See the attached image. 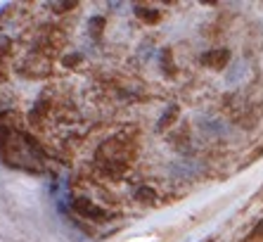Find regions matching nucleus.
I'll return each instance as SVG.
<instances>
[{"label": "nucleus", "mask_w": 263, "mask_h": 242, "mask_svg": "<svg viewBox=\"0 0 263 242\" xmlns=\"http://www.w3.org/2000/svg\"><path fill=\"white\" fill-rule=\"evenodd\" d=\"M135 154H138V143L133 138H128L126 133L114 135V138L105 140L100 148L95 150L92 164L100 171V176L118 181L121 176L128 171V166L135 159Z\"/></svg>", "instance_id": "nucleus-2"}, {"label": "nucleus", "mask_w": 263, "mask_h": 242, "mask_svg": "<svg viewBox=\"0 0 263 242\" xmlns=\"http://www.w3.org/2000/svg\"><path fill=\"white\" fill-rule=\"evenodd\" d=\"M74 209H76L81 216H86V218H90V221H97V223L109 221V212L102 209L97 202L88 200V197H76V200H74Z\"/></svg>", "instance_id": "nucleus-3"}, {"label": "nucleus", "mask_w": 263, "mask_h": 242, "mask_svg": "<svg viewBox=\"0 0 263 242\" xmlns=\"http://www.w3.org/2000/svg\"><path fill=\"white\" fill-rule=\"evenodd\" d=\"M256 238H263V218L259 221V226L251 230V240H256Z\"/></svg>", "instance_id": "nucleus-7"}, {"label": "nucleus", "mask_w": 263, "mask_h": 242, "mask_svg": "<svg viewBox=\"0 0 263 242\" xmlns=\"http://www.w3.org/2000/svg\"><path fill=\"white\" fill-rule=\"evenodd\" d=\"M228 62H230V50L228 48H213V50L202 55V64L209 69H223Z\"/></svg>", "instance_id": "nucleus-4"}, {"label": "nucleus", "mask_w": 263, "mask_h": 242, "mask_svg": "<svg viewBox=\"0 0 263 242\" xmlns=\"http://www.w3.org/2000/svg\"><path fill=\"white\" fill-rule=\"evenodd\" d=\"M0 154L7 164L33 171V174L43 171L48 161L43 148L33 138H29L22 131H12V128H0Z\"/></svg>", "instance_id": "nucleus-1"}, {"label": "nucleus", "mask_w": 263, "mask_h": 242, "mask_svg": "<svg viewBox=\"0 0 263 242\" xmlns=\"http://www.w3.org/2000/svg\"><path fill=\"white\" fill-rule=\"evenodd\" d=\"M135 14H138V17H140L143 22H147V24H154V22H159V17H161V14H159V10H152V7H143V5H140V7L135 10Z\"/></svg>", "instance_id": "nucleus-5"}, {"label": "nucleus", "mask_w": 263, "mask_h": 242, "mask_svg": "<svg viewBox=\"0 0 263 242\" xmlns=\"http://www.w3.org/2000/svg\"><path fill=\"white\" fill-rule=\"evenodd\" d=\"M135 200L143 202V204H154V202H157V192L152 188H145V185H143V188H138V192H135Z\"/></svg>", "instance_id": "nucleus-6"}]
</instances>
